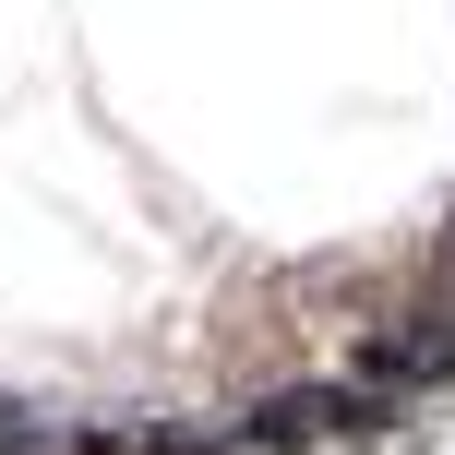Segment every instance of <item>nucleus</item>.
<instances>
[{
  "mask_svg": "<svg viewBox=\"0 0 455 455\" xmlns=\"http://www.w3.org/2000/svg\"><path fill=\"white\" fill-rule=\"evenodd\" d=\"M360 384H384L395 408H419V395H443V384H455V240L432 251V264H419V288L395 299L384 323H371Z\"/></svg>",
  "mask_w": 455,
  "mask_h": 455,
  "instance_id": "2",
  "label": "nucleus"
},
{
  "mask_svg": "<svg viewBox=\"0 0 455 455\" xmlns=\"http://www.w3.org/2000/svg\"><path fill=\"white\" fill-rule=\"evenodd\" d=\"M0 455H84V432H72V419H36V408H12V395H0Z\"/></svg>",
  "mask_w": 455,
  "mask_h": 455,
  "instance_id": "3",
  "label": "nucleus"
},
{
  "mask_svg": "<svg viewBox=\"0 0 455 455\" xmlns=\"http://www.w3.org/2000/svg\"><path fill=\"white\" fill-rule=\"evenodd\" d=\"M395 419L408 408H395L384 384L336 371V384H288V395H264V408H240V443L251 455H371Z\"/></svg>",
  "mask_w": 455,
  "mask_h": 455,
  "instance_id": "1",
  "label": "nucleus"
}]
</instances>
